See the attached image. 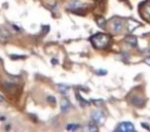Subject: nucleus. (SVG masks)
<instances>
[{
	"mask_svg": "<svg viewBox=\"0 0 150 132\" xmlns=\"http://www.w3.org/2000/svg\"><path fill=\"white\" fill-rule=\"evenodd\" d=\"M144 102H145V100L139 95H136L132 98V103L136 106H142V105H144Z\"/></svg>",
	"mask_w": 150,
	"mask_h": 132,
	"instance_id": "nucleus-6",
	"label": "nucleus"
},
{
	"mask_svg": "<svg viewBox=\"0 0 150 132\" xmlns=\"http://www.w3.org/2000/svg\"><path fill=\"white\" fill-rule=\"evenodd\" d=\"M69 7H70V9H80V7H82V3L78 2V1H74V2L69 4Z\"/></svg>",
	"mask_w": 150,
	"mask_h": 132,
	"instance_id": "nucleus-9",
	"label": "nucleus"
},
{
	"mask_svg": "<svg viewBox=\"0 0 150 132\" xmlns=\"http://www.w3.org/2000/svg\"><path fill=\"white\" fill-rule=\"evenodd\" d=\"M11 58L13 59H23L25 58L24 56H16V55H11Z\"/></svg>",
	"mask_w": 150,
	"mask_h": 132,
	"instance_id": "nucleus-16",
	"label": "nucleus"
},
{
	"mask_svg": "<svg viewBox=\"0 0 150 132\" xmlns=\"http://www.w3.org/2000/svg\"><path fill=\"white\" fill-rule=\"evenodd\" d=\"M97 73H99V76H100V73H103V76H104V74H106V70H98Z\"/></svg>",
	"mask_w": 150,
	"mask_h": 132,
	"instance_id": "nucleus-17",
	"label": "nucleus"
},
{
	"mask_svg": "<svg viewBox=\"0 0 150 132\" xmlns=\"http://www.w3.org/2000/svg\"><path fill=\"white\" fill-rule=\"evenodd\" d=\"M109 41H110V37L107 34L104 33H97L91 37V42L94 46L95 49L98 50H103L108 46Z\"/></svg>",
	"mask_w": 150,
	"mask_h": 132,
	"instance_id": "nucleus-1",
	"label": "nucleus"
},
{
	"mask_svg": "<svg viewBox=\"0 0 150 132\" xmlns=\"http://www.w3.org/2000/svg\"><path fill=\"white\" fill-rule=\"evenodd\" d=\"M109 26H110V29L112 32H120L125 27V22L119 18H114L110 21Z\"/></svg>",
	"mask_w": 150,
	"mask_h": 132,
	"instance_id": "nucleus-3",
	"label": "nucleus"
},
{
	"mask_svg": "<svg viewBox=\"0 0 150 132\" xmlns=\"http://www.w3.org/2000/svg\"><path fill=\"white\" fill-rule=\"evenodd\" d=\"M76 97L78 98V101H79V102L81 103V105H88V103L86 102V101L84 100V99H82V97L80 96L79 94H76Z\"/></svg>",
	"mask_w": 150,
	"mask_h": 132,
	"instance_id": "nucleus-14",
	"label": "nucleus"
},
{
	"mask_svg": "<svg viewBox=\"0 0 150 132\" xmlns=\"http://www.w3.org/2000/svg\"><path fill=\"white\" fill-rule=\"evenodd\" d=\"M3 101H4V97H3L2 95L0 94V103H1V102H3Z\"/></svg>",
	"mask_w": 150,
	"mask_h": 132,
	"instance_id": "nucleus-18",
	"label": "nucleus"
},
{
	"mask_svg": "<svg viewBox=\"0 0 150 132\" xmlns=\"http://www.w3.org/2000/svg\"><path fill=\"white\" fill-rule=\"evenodd\" d=\"M127 42L132 46H137V39H136V37H134V36H129V37H127Z\"/></svg>",
	"mask_w": 150,
	"mask_h": 132,
	"instance_id": "nucleus-8",
	"label": "nucleus"
},
{
	"mask_svg": "<svg viewBox=\"0 0 150 132\" xmlns=\"http://www.w3.org/2000/svg\"><path fill=\"white\" fill-rule=\"evenodd\" d=\"M47 101L50 103H52V105H54V104H56V102H57L56 98H54V96H48L47 97Z\"/></svg>",
	"mask_w": 150,
	"mask_h": 132,
	"instance_id": "nucleus-15",
	"label": "nucleus"
},
{
	"mask_svg": "<svg viewBox=\"0 0 150 132\" xmlns=\"http://www.w3.org/2000/svg\"><path fill=\"white\" fill-rule=\"evenodd\" d=\"M106 120V115L102 109H96L91 113V121L96 125H102Z\"/></svg>",
	"mask_w": 150,
	"mask_h": 132,
	"instance_id": "nucleus-2",
	"label": "nucleus"
},
{
	"mask_svg": "<svg viewBox=\"0 0 150 132\" xmlns=\"http://www.w3.org/2000/svg\"><path fill=\"white\" fill-rule=\"evenodd\" d=\"M79 128V125L78 124H69L68 126H66V129L69 130V131H74V130H77Z\"/></svg>",
	"mask_w": 150,
	"mask_h": 132,
	"instance_id": "nucleus-10",
	"label": "nucleus"
},
{
	"mask_svg": "<svg viewBox=\"0 0 150 132\" xmlns=\"http://www.w3.org/2000/svg\"><path fill=\"white\" fill-rule=\"evenodd\" d=\"M117 131H121V132H132L135 131V127L131 122H122L120 123L116 128Z\"/></svg>",
	"mask_w": 150,
	"mask_h": 132,
	"instance_id": "nucleus-4",
	"label": "nucleus"
},
{
	"mask_svg": "<svg viewBox=\"0 0 150 132\" xmlns=\"http://www.w3.org/2000/svg\"><path fill=\"white\" fill-rule=\"evenodd\" d=\"M9 37H11V33H9L8 30L4 27L0 28V38L3 40H7Z\"/></svg>",
	"mask_w": 150,
	"mask_h": 132,
	"instance_id": "nucleus-7",
	"label": "nucleus"
},
{
	"mask_svg": "<svg viewBox=\"0 0 150 132\" xmlns=\"http://www.w3.org/2000/svg\"><path fill=\"white\" fill-rule=\"evenodd\" d=\"M58 88H59V90H60V92L63 93V94H66V93L68 92V90H69L68 87L65 86V85H59Z\"/></svg>",
	"mask_w": 150,
	"mask_h": 132,
	"instance_id": "nucleus-13",
	"label": "nucleus"
},
{
	"mask_svg": "<svg viewBox=\"0 0 150 132\" xmlns=\"http://www.w3.org/2000/svg\"><path fill=\"white\" fill-rule=\"evenodd\" d=\"M70 108H71L70 101L66 98H63L61 100V111H62V113H67Z\"/></svg>",
	"mask_w": 150,
	"mask_h": 132,
	"instance_id": "nucleus-5",
	"label": "nucleus"
},
{
	"mask_svg": "<svg viewBox=\"0 0 150 132\" xmlns=\"http://www.w3.org/2000/svg\"><path fill=\"white\" fill-rule=\"evenodd\" d=\"M144 11H145V14L147 16H150V1L148 0L147 2L145 3V5H144Z\"/></svg>",
	"mask_w": 150,
	"mask_h": 132,
	"instance_id": "nucleus-11",
	"label": "nucleus"
},
{
	"mask_svg": "<svg viewBox=\"0 0 150 132\" xmlns=\"http://www.w3.org/2000/svg\"><path fill=\"white\" fill-rule=\"evenodd\" d=\"M146 63H147L148 65H150V59H148V60H146Z\"/></svg>",
	"mask_w": 150,
	"mask_h": 132,
	"instance_id": "nucleus-19",
	"label": "nucleus"
},
{
	"mask_svg": "<svg viewBox=\"0 0 150 132\" xmlns=\"http://www.w3.org/2000/svg\"><path fill=\"white\" fill-rule=\"evenodd\" d=\"M86 129L88 130V131H98V127H97V125L94 123L88 124V126L86 128Z\"/></svg>",
	"mask_w": 150,
	"mask_h": 132,
	"instance_id": "nucleus-12",
	"label": "nucleus"
}]
</instances>
